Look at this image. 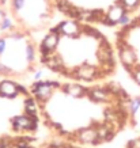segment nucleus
<instances>
[{"mask_svg": "<svg viewBox=\"0 0 140 148\" xmlns=\"http://www.w3.org/2000/svg\"><path fill=\"white\" fill-rule=\"evenodd\" d=\"M8 14L15 26L26 32H48L60 16L54 0H8Z\"/></svg>", "mask_w": 140, "mask_h": 148, "instance_id": "nucleus-5", "label": "nucleus"}, {"mask_svg": "<svg viewBox=\"0 0 140 148\" xmlns=\"http://www.w3.org/2000/svg\"><path fill=\"white\" fill-rule=\"evenodd\" d=\"M118 65L140 88V12L114 30Z\"/></svg>", "mask_w": 140, "mask_h": 148, "instance_id": "nucleus-6", "label": "nucleus"}, {"mask_svg": "<svg viewBox=\"0 0 140 148\" xmlns=\"http://www.w3.org/2000/svg\"><path fill=\"white\" fill-rule=\"evenodd\" d=\"M60 16L117 29L140 12V0H54Z\"/></svg>", "mask_w": 140, "mask_h": 148, "instance_id": "nucleus-3", "label": "nucleus"}, {"mask_svg": "<svg viewBox=\"0 0 140 148\" xmlns=\"http://www.w3.org/2000/svg\"><path fill=\"white\" fill-rule=\"evenodd\" d=\"M38 53L41 67L67 82H108L118 67L113 41L101 27L65 18L44 33Z\"/></svg>", "mask_w": 140, "mask_h": 148, "instance_id": "nucleus-2", "label": "nucleus"}, {"mask_svg": "<svg viewBox=\"0 0 140 148\" xmlns=\"http://www.w3.org/2000/svg\"><path fill=\"white\" fill-rule=\"evenodd\" d=\"M5 36V49L0 56V77H25L36 75L41 69L38 42L34 34L14 25L10 30L3 32Z\"/></svg>", "mask_w": 140, "mask_h": 148, "instance_id": "nucleus-4", "label": "nucleus"}, {"mask_svg": "<svg viewBox=\"0 0 140 148\" xmlns=\"http://www.w3.org/2000/svg\"><path fill=\"white\" fill-rule=\"evenodd\" d=\"M45 125L79 144L109 141L131 121V101L116 82L38 79L30 86Z\"/></svg>", "mask_w": 140, "mask_h": 148, "instance_id": "nucleus-1", "label": "nucleus"}]
</instances>
